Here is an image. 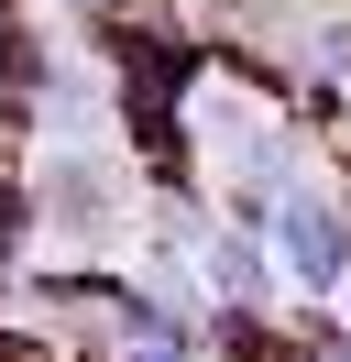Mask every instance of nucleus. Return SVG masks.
Segmentation results:
<instances>
[{
	"instance_id": "obj_1",
	"label": "nucleus",
	"mask_w": 351,
	"mask_h": 362,
	"mask_svg": "<svg viewBox=\"0 0 351 362\" xmlns=\"http://www.w3.org/2000/svg\"><path fill=\"white\" fill-rule=\"evenodd\" d=\"M275 274L307 296V308H340L351 296V198L340 187H285V209H275Z\"/></svg>"
},
{
	"instance_id": "obj_2",
	"label": "nucleus",
	"mask_w": 351,
	"mask_h": 362,
	"mask_svg": "<svg viewBox=\"0 0 351 362\" xmlns=\"http://www.w3.org/2000/svg\"><path fill=\"white\" fill-rule=\"evenodd\" d=\"M121 209H132V187H121V165H110V154H88V143H55V154H44L33 220L55 230V242H110Z\"/></svg>"
}]
</instances>
